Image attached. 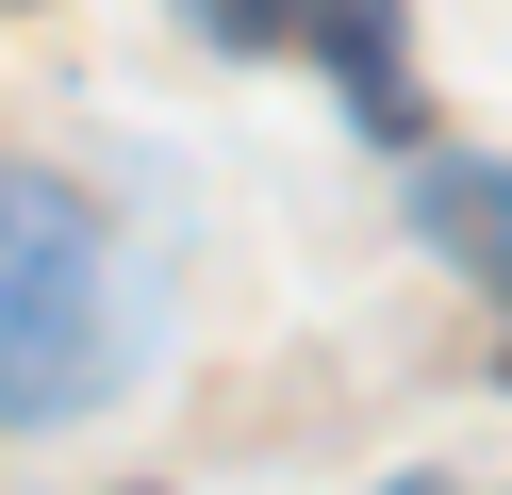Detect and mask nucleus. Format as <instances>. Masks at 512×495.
Returning a JSON list of instances; mask_svg holds the SVG:
<instances>
[{
    "instance_id": "nucleus-1",
    "label": "nucleus",
    "mask_w": 512,
    "mask_h": 495,
    "mask_svg": "<svg viewBox=\"0 0 512 495\" xmlns=\"http://www.w3.org/2000/svg\"><path fill=\"white\" fill-rule=\"evenodd\" d=\"M149 314H133V264L116 231L83 215L50 165H0V429H67L133 380Z\"/></svg>"
},
{
    "instance_id": "nucleus-2",
    "label": "nucleus",
    "mask_w": 512,
    "mask_h": 495,
    "mask_svg": "<svg viewBox=\"0 0 512 495\" xmlns=\"http://www.w3.org/2000/svg\"><path fill=\"white\" fill-rule=\"evenodd\" d=\"M413 231H430L446 264H479V281H512V165L430 149V165H413Z\"/></svg>"
},
{
    "instance_id": "nucleus-3",
    "label": "nucleus",
    "mask_w": 512,
    "mask_h": 495,
    "mask_svg": "<svg viewBox=\"0 0 512 495\" xmlns=\"http://www.w3.org/2000/svg\"><path fill=\"white\" fill-rule=\"evenodd\" d=\"M314 50L364 116H397V0H314Z\"/></svg>"
},
{
    "instance_id": "nucleus-4",
    "label": "nucleus",
    "mask_w": 512,
    "mask_h": 495,
    "mask_svg": "<svg viewBox=\"0 0 512 495\" xmlns=\"http://www.w3.org/2000/svg\"><path fill=\"white\" fill-rule=\"evenodd\" d=\"M215 33H232V50H281V17H298V0H199Z\"/></svg>"
}]
</instances>
